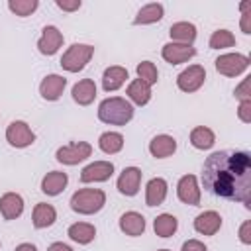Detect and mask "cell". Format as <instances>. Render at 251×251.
Returning a JSON list of instances; mask_svg holds the SVG:
<instances>
[{"instance_id":"obj_28","label":"cell","mask_w":251,"mask_h":251,"mask_svg":"<svg viewBox=\"0 0 251 251\" xmlns=\"http://www.w3.org/2000/svg\"><path fill=\"white\" fill-rule=\"evenodd\" d=\"M190 143H192V147L204 151V149H210L216 143V135H214V131L210 127L198 126V127H194L190 131Z\"/></svg>"},{"instance_id":"obj_20","label":"cell","mask_w":251,"mask_h":251,"mask_svg":"<svg viewBox=\"0 0 251 251\" xmlns=\"http://www.w3.org/2000/svg\"><path fill=\"white\" fill-rule=\"evenodd\" d=\"M71 94H73V100H75L76 104L88 106V104H92L94 98H96V84H94L92 78H82V80H78V82L73 86Z\"/></svg>"},{"instance_id":"obj_35","label":"cell","mask_w":251,"mask_h":251,"mask_svg":"<svg viewBox=\"0 0 251 251\" xmlns=\"http://www.w3.org/2000/svg\"><path fill=\"white\" fill-rule=\"evenodd\" d=\"M237 116L243 124H249L251 122V100H243L239 102V108H237Z\"/></svg>"},{"instance_id":"obj_32","label":"cell","mask_w":251,"mask_h":251,"mask_svg":"<svg viewBox=\"0 0 251 251\" xmlns=\"http://www.w3.org/2000/svg\"><path fill=\"white\" fill-rule=\"evenodd\" d=\"M37 6H39L37 0H10L8 2L10 12L16 14V16H20V18H25V16L33 14L37 10Z\"/></svg>"},{"instance_id":"obj_19","label":"cell","mask_w":251,"mask_h":251,"mask_svg":"<svg viewBox=\"0 0 251 251\" xmlns=\"http://www.w3.org/2000/svg\"><path fill=\"white\" fill-rule=\"evenodd\" d=\"M0 212L4 216V220H16L22 216L24 212V198L16 192H6L0 198Z\"/></svg>"},{"instance_id":"obj_31","label":"cell","mask_w":251,"mask_h":251,"mask_svg":"<svg viewBox=\"0 0 251 251\" xmlns=\"http://www.w3.org/2000/svg\"><path fill=\"white\" fill-rule=\"evenodd\" d=\"M210 49H226V47H233L235 45V37L231 31L227 29H216L212 35H210V41H208Z\"/></svg>"},{"instance_id":"obj_16","label":"cell","mask_w":251,"mask_h":251,"mask_svg":"<svg viewBox=\"0 0 251 251\" xmlns=\"http://www.w3.org/2000/svg\"><path fill=\"white\" fill-rule=\"evenodd\" d=\"M175 151H176V139H175L173 135L161 133V135H155V137L149 141V153H151L155 159L171 157Z\"/></svg>"},{"instance_id":"obj_21","label":"cell","mask_w":251,"mask_h":251,"mask_svg":"<svg viewBox=\"0 0 251 251\" xmlns=\"http://www.w3.org/2000/svg\"><path fill=\"white\" fill-rule=\"evenodd\" d=\"M120 229L126 235L137 237V235H141L145 231V218L139 212H126L120 218Z\"/></svg>"},{"instance_id":"obj_7","label":"cell","mask_w":251,"mask_h":251,"mask_svg":"<svg viewBox=\"0 0 251 251\" xmlns=\"http://www.w3.org/2000/svg\"><path fill=\"white\" fill-rule=\"evenodd\" d=\"M6 141L12 145V147H29L33 141H35V133L31 131V127L22 122V120H16L12 122L8 127H6Z\"/></svg>"},{"instance_id":"obj_18","label":"cell","mask_w":251,"mask_h":251,"mask_svg":"<svg viewBox=\"0 0 251 251\" xmlns=\"http://www.w3.org/2000/svg\"><path fill=\"white\" fill-rule=\"evenodd\" d=\"M167 180L161 176H155L145 186V204L147 206H159L167 198Z\"/></svg>"},{"instance_id":"obj_22","label":"cell","mask_w":251,"mask_h":251,"mask_svg":"<svg viewBox=\"0 0 251 251\" xmlns=\"http://www.w3.org/2000/svg\"><path fill=\"white\" fill-rule=\"evenodd\" d=\"M127 69H124V67H118V65H114V67H108L106 71H104V75H102V88L106 90V92H114V90H118L126 80H127Z\"/></svg>"},{"instance_id":"obj_17","label":"cell","mask_w":251,"mask_h":251,"mask_svg":"<svg viewBox=\"0 0 251 251\" xmlns=\"http://www.w3.org/2000/svg\"><path fill=\"white\" fill-rule=\"evenodd\" d=\"M67 182H69L67 173H63V171H51V173H47V175L43 176V180H41V190H43V194H47V196H57V194H61V192L65 190Z\"/></svg>"},{"instance_id":"obj_40","label":"cell","mask_w":251,"mask_h":251,"mask_svg":"<svg viewBox=\"0 0 251 251\" xmlns=\"http://www.w3.org/2000/svg\"><path fill=\"white\" fill-rule=\"evenodd\" d=\"M47 251H73V249L67 243H63V241H55V243H51L47 247Z\"/></svg>"},{"instance_id":"obj_24","label":"cell","mask_w":251,"mask_h":251,"mask_svg":"<svg viewBox=\"0 0 251 251\" xmlns=\"http://www.w3.org/2000/svg\"><path fill=\"white\" fill-rule=\"evenodd\" d=\"M169 35L175 43H184V45H192V41L196 39V25L190 22H176L171 25Z\"/></svg>"},{"instance_id":"obj_8","label":"cell","mask_w":251,"mask_h":251,"mask_svg":"<svg viewBox=\"0 0 251 251\" xmlns=\"http://www.w3.org/2000/svg\"><path fill=\"white\" fill-rule=\"evenodd\" d=\"M206 80V69L202 65H190L176 76V86L182 92H196Z\"/></svg>"},{"instance_id":"obj_29","label":"cell","mask_w":251,"mask_h":251,"mask_svg":"<svg viewBox=\"0 0 251 251\" xmlns=\"http://www.w3.org/2000/svg\"><path fill=\"white\" fill-rule=\"evenodd\" d=\"M98 147L106 153V155H114L120 153L124 147V135L118 131H104L98 139Z\"/></svg>"},{"instance_id":"obj_12","label":"cell","mask_w":251,"mask_h":251,"mask_svg":"<svg viewBox=\"0 0 251 251\" xmlns=\"http://www.w3.org/2000/svg\"><path fill=\"white\" fill-rule=\"evenodd\" d=\"M63 45V33L55 27V25H45L41 31V37L37 41V49L41 55H55L59 51V47Z\"/></svg>"},{"instance_id":"obj_26","label":"cell","mask_w":251,"mask_h":251,"mask_svg":"<svg viewBox=\"0 0 251 251\" xmlns=\"http://www.w3.org/2000/svg\"><path fill=\"white\" fill-rule=\"evenodd\" d=\"M126 94H127V98H129L133 104H137V106H145V104L151 100V86L145 84V82L139 80V78H133V80L127 84Z\"/></svg>"},{"instance_id":"obj_6","label":"cell","mask_w":251,"mask_h":251,"mask_svg":"<svg viewBox=\"0 0 251 251\" xmlns=\"http://www.w3.org/2000/svg\"><path fill=\"white\" fill-rule=\"evenodd\" d=\"M249 67V57L243 53H226L216 59V71L224 76H237Z\"/></svg>"},{"instance_id":"obj_2","label":"cell","mask_w":251,"mask_h":251,"mask_svg":"<svg viewBox=\"0 0 251 251\" xmlns=\"http://www.w3.org/2000/svg\"><path fill=\"white\" fill-rule=\"evenodd\" d=\"M98 118H100V122L110 124V126H126L133 118V106L126 98L112 96V98H106L100 102Z\"/></svg>"},{"instance_id":"obj_13","label":"cell","mask_w":251,"mask_h":251,"mask_svg":"<svg viewBox=\"0 0 251 251\" xmlns=\"http://www.w3.org/2000/svg\"><path fill=\"white\" fill-rule=\"evenodd\" d=\"M141 184V171L137 167H126L118 176V190L124 196H135Z\"/></svg>"},{"instance_id":"obj_38","label":"cell","mask_w":251,"mask_h":251,"mask_svg":"<svg viewBox=\"0 0 251 251\" xmlns=\"http://www.w3.org/2000/svg\"><path fill=\"white\" fill-rule=\"evenodd\" d=\"M182 251H208V249H206V245H204L202 241H198V239H188V241L182 243Z\"/></svg>"},{"instance_id":"obj_41","label":"cell","mask_w":251,"mask_h":251,"mask_svg":"<svg viewBox=\"0 0 251 251\" xmlns=\"http://www.w3.org/2000/svg\"><path fill=\"white\" fill-rule=\"evenodd\" d=\"M14 251H37V247L33 243H20Z\"/></svg>"},{"instance_id":"obj_37","label":"cell","mask_w":251,"mask_h":251,"mask_svg":"<svg viewBox=\"0 0 251 251\" xmlns=\"http://www.w3.org/2000/svg\"><path fill=\"white\" fill-rule=\"evenodd\" d=\"M55 4H57V8H61L65 12H75L80 8V0H57Z\"/></svg>"},{"instance_id":"obj_34","label":"cell","mask_w":251,"mask_h":251,"mask_svg":"<svg viewBox=\"0 0 251 251\" xmlns=\"http://www.w3.org/2000/svg\"><path fill=\"white\" fill-rule=\"evenodd\" d=\"M251 76H247V78H243V82L235 88V98H239L241 102L243 100H251V92H249V84H251V80H249Z\"/></svg>"},{"instance_id":"obj_27","label":"cell","mask_w":251,"mask_h":251,"mask_svg":"<svg viewBox=\"0 0 251 251\" xmlns=\"http://www.w3.org/2000/svg\"><path fill=\"white\" fill-rule=\"evenodd\" d=\"M163 14H165L163 4H159V2H151V4H145V6L137 12V16H135L133 24H135V25L155 24V22H159V20L163 18Z\"/></svg>"},{"instance_id":"obj_3","label":"cell","mask_w":251,"mask_h":251,"mask_svg":"<svg viewBox=\"0 0 251 251\" xmlns=\"http://www.w3.org/2000/svg\"><path fill=\"white\" fill-rule=\"evenodd\" d=\"M69 204H71L73 212L82 214V216H90V214H96L104 208L106 194L100 188H80L71 196Z\"/></svg>"},{"instance_id":"obj_14","label":"cell","mask_w":251,"mask_h":251,"mask_svg":"<svg viewBox=\"0 0 251 251\" xmlns=\"http://www.w3.org/2000/svg\"><path fill=\"white\" fill-rule=\"evenodd\" d=\"M65 86H67V78H65V76H61V75H47V76L41 80V84H39V94H41L45 100L55 102V100L61 98Z\"/></svg>"},{"instance_id":"obj_11","label":"cell","mask_w":251,"mask_h":251,"mask_svg":"<svg viewBox=\"0 0 251 251\" xmlns=\"http://www.w3.org/2000/svg\"><path fill=\"white\" fill-rule=\"evenodd\" d=\"M161 55H163V59H165L167 63H171V65H180V63H186L188 59H192V57L196 55V49H194L192 45H184V43H175V41H171V43L163 45Z\"/></svg>"},{"instance_id":"obj_33","label":"cell","mask_w":251,"mask_h":251,"mask_svg":"<svg viewBox=\"0 0 251 251\" xmlns=\"http://www.w3.org/2000/svg\"><path fill=\"white\" fill-rule=\"evenodd\" d=\"M137 78L143 80L145 84H155L159 80V73H157V67L151 63V61H141L137 65Z\"/></svg>"},{"instance_id":"obj_39","label":"cell","mask_w":251,"mask_h":251,"mask_svg":"<svg viewBox=\"0 0 251 251\" xmlns=\"http://www.w3.org/2000/svg\"><path fill=\"white\" fill-rule=\"evenodd\" d=\"M241 31H243L245 35L251 33V12H249V10L241 14Z\"/></svg>"},{"instance_id":"obj_23","label":"cell","mask_w":251,"mask_h":251,"mask_svg":"<svg viewBox=\"0 0 251 251\" xmlns=\"http://www.w3.org/2000/svg\"><path fill=\"white\" fill-rule=\"evenodd\" d=\"M55 220H57V210L51 204H45V202L35 204L33 214H31V222H33V226L37 229H43V227L53 226Z\"/></svg>"},{"instance_id":"obj_42","label":"cell","mask_w":251,"mask_h":251,"mask_svg":"<svg viewBox=\"0 0 251 251\" xmlns=\"http://www.w3.org/2000/svg\"><path fill=\"white\" fill-rule=\"evenodd\" d=\"M159 251H169V249H159Z\"/></svg>"},{"instance_id":"obj_4","label":"cell","mask_w":251,"mask_h":251,"mask_svg":"<svg viewBox=\"0 0 251 251\" xmlns=\"http://www.w3.org/2000/svg\"><path fill=\"white\" fill-rule=\"evenodd\" d=\"M94 55V47L86 43H73L61 57V67L69 73H78L86 67L90 57Z\"/></svg>"},{"instance_id":"obj_9","label":"cell","mask_w":251,"mask_h":251,"mask_svg":"<svg viewBox=\"0 0 251 251\" xmlns=\"http://www.w3.org/2000/svg\"><path fill=\"white\" fill-rule=\"evenodd\" d=\"M176 196L182 204H190V206L200 204V188H198V180L194 175L180 176V180L176 184Z\"/></svg>"},{"instance_id":"obj_36","label":"cell","mask_w":251,"mask_h":251,"mask_svg":"<svg viewBox=\"0 0 251 251\" xmlns=\"http://www.w3.org/2000/svg\"><path fill=\"white\" fill-rule=\"evenodd\" d=\"M239 239H241V243H245V245L251 243V222H249V220H245V222L241 224V227H239Z\"/></svg>"},{"instance_id":"obj_15","label":"cell","mask_w":251,"mask_h":251,"mask_svg":"<svg viewBox=\"0 0 251 251\" xmlns=\"http://www.w3.org/2000/svg\"><path fill=\"white\" fill-rule=\"evenodd\" d=\"M220 227H222V216L214 210L202 212L194 220V229L202 235H214V233L220 231Z\"/></svg>"},{"instance_id":"obj_1","label":"cell","mask_w":251,"mask_h":251,"mask_svg":"<svg viewBox=\"0 0 251 251\" xmlns=\"http://www.w3.org/2000/svg\"><path fill=\"white\" fill-rule=\"evenodd\" d=\"M204 188L220 198L251 208V155L247 151H216L202 167Z\"/></svg>"},{"instance_id":"obj_5","label":"cell","mask_w":251,"mask_h":251,"mask_svg":"<svg viewBox=\"0 0 251 251\" xmlns=\"http://www.w3.org/2000/svg\"><path fill=\"white\" fill-rule=\"evenodd\" d=\"M92 155V145L86 143V141H75V143H69L65 147H59L55 157L59 163L63 165H78L80 161L88 159Z\"/></svg>"},{"instance_id":"obj_10","label":"cell","mask_w":251,"mask_h":251,"mask_svg":"<svg viewBox=\"0 0 251 251\" xmlns=\"http://www.w3.org/2000/svg\"><path fill=\"white\" fill-rule=\"evenodd\" d=\"M114 175V165L110 161H94L80 171V182H104Z\"/></svg>"},{"instance_id":"obj_30","label":"cell","mask_w":251,"mask_h":251,"mask_svg":"<svg viewBox=\"0 0 251 251\" xmlns=\"http://www.w3.org/2000/svg\"><path fill=\"white\" fill-rule=\"evenodd\" d=\"M178 227V220L173 214H161L153 222V229L159 237H171Z\"/></svg>"},{"instance_id":"obj_25","label":"cell","mask_w":251,"mask_h":251,"mask_svg":"<svg viewBox=\"0 0 251 251\" xmlns=\"http://www.w3.org/2000/svg\"><path fill=\"white\" fill-rule=\"evenodd\" d=\"M67 235H69L75 243L86 245V243H90V241L96 237V227H94L92 224H86V222H76V224L69 226Z\"/></svg>"}]
</instances>
